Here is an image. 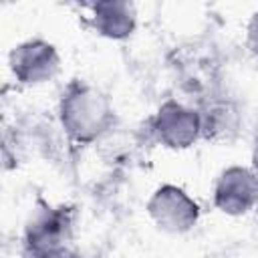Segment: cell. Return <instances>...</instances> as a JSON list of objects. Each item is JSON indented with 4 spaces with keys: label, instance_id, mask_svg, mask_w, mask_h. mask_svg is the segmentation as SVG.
I'll return each mask as SVG.
<instances>
[{
    "label": "cell",
    "instance_id": "cell-1",
    "mask_svg": "<svg viewBox=\"0 0 258 258\" xmlns=\"http://www.w3.org/2000/svg\"><path fill=\"white\" fill-rule=\"evenodd\" d=\"M58 121L69 141L89 145L113 129L115 109L101 89L85 81H73L60 95Z\"/></svg>",
    "mask_w": 258,
    "mask_h": 258
},
{
    "label": "cell",
    "instance_id": "cell-2",
    "mask_svg": "<svg viewBox=\"0 0 258 258\" xmlns=\"http://www.w3.org/2000/svg\"><path fill=\"white\" fill-rule=\"evenodd\" d=\"M73 212L69 208L48 204L36 206L24 224V256L44 258L52 252L69 248V240L73 238Z\"/></svg>",
    "mask_w": 258,
    "mask_h": 258
},
{
    "label": "cell",
    "instance_id": "cell-3",
    "mask_svg": "<svg viewBox=\"0 0 258 258\" xmlns=\"http://www.w3.org/2000/svg\"><path fill=\"white\" fill-rule=\"evenodd\" d=\"M8 69L18 85L36 87L58 75L60 54L52 42L44 38H28L10 50Z\"/></svg>",
    "mask_w": 258,
    "mask_h": 258
},
{
    "label": "cell",
    "instance_id": "cell-4",
    "mask_svg": "<svg viewBox=\"0 0 258 258\" xmlns=\"http://www.w3.org/2000/svg\"><path fill=\"white\" fill-rule=\"evenodd\" d=\"M151 222L167 234H185L200 220L198 202L179 185L163 183L147 200Z\"/></svg>",
    "mask_w": 258,
    "mask_h": 258
},
{
    "label": "cell",
    "instance_id": "cell-5",
    "mask_svg": "<svg viewBox=\"0 0 258 258\" xmlns=\"http://www.w3.org/2000/svg\"><path fill=\"white\" fill-rule=\"evenodd\" d=\"M151 131L155 139L167 149H187L202 137L200 109L183 105L175 99H167L159 105L151 119Z\"/></svg>",
    "mask_w": 258,
    "mask_h": 258
},
{
    "label": "cell",
    "instance_id": "cell-6",
    "mask_svg": "<svg viewBox=\"0 0 258 258\" xmlns=\"http://www.w3.org/2000/svg\"><path fill=\"white\" fill-rule=\"evenodd\" d=\"M258 202V173L252 167L230 165L214 183V206L226 216H244Z\"/></svg>",
    "mask_w": 258,
    "mask_h": 258
},
{
    "label": "cell",
    "instance_id": "cell-7",
    "mask_svg": "<svg viewBox=\"0 0 258 258\" xmlns=\"http://www.w3.org/2000/svg\"><path fill=\"white\" fill-rule=\"evenodd\" d=\"M91 28L109 40H125L137 28L135 4L127 0H103L89 6Z\"/></svg>",
    "mask_w": 258,
    "mask_h": 258
},
{
    "label": "cell",
    "instance_id": "cell-8",
    "mask_svg": "<svg viewBox=\"0 0 258 258\" xmlns=\"http://www.w3.org/2000/svg\"><path fill=\"white\" fill-rule=\"evenodd\" d=\"M202 117V137L224 143L232 141L240 133L242 117L234 103L230 101H212L204 109H200Z\"/></svg>",
    "mask_w": 258,
    "mask_h": 258
},
{
    "label": "cell",
    "instance_id": "cell-9",
    "mask_svg": "<svg viewBox=\"0 0 258 258\" xmlns=\"http://www.w3.org/2000/svg\"><path fill=\"white\" fill-rule=\"evenodd\" d=\"M246 46H248V50L254 56H258V10L248 20V26H246Z\"/></svg>",
    "mask_w": 258,
    "mask_h": 258
},
{
    "label": "cell",
    "instance_id": "cell-10",
    "mask_svg": "<svg viewBox=\"0 0 258 258\" xmlns=\"http://www.w3.org/2000/svg\"><path fill=\"white\" fill-rule=\"evenodd\" d=\"M44 258H81V254L75 252L73 248H62V250L52 252V254H48V256H44Z\"/></svg>",
    "mask_w": 258,
    "mask_h": 258
},
{
    "label": "cell",
    "instance_id": "cell-11",
    "mask_svg": "<svg viewBox=\"0 0 258 258\" xmlns=\"http://www.w3.org/2000/svg\"><path fill=\"white\" fill-rule=\"evenodd\" d=\"M250 159H252V169L258 173V135H256V139H254V145H252V155H250Z\"/></svg>",
    "mask_w": 258,
    "mask_h": 258
},
{
    "label": "cell",
    "instance_id": "cell-12",
    "mask_svg": "<svg viewBox=\"0 0 258 258\" xmlns=\"http://www.w3.org/2000/svg\"><path fill=\"white\" fill-rule=\"evenodd\" d=\"M254 212H256V218H258V202H256V206H254Z\"/></svg>",
    "mask_w": 258,
    "mask_h": 258
}]
</instances>
